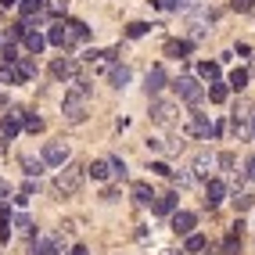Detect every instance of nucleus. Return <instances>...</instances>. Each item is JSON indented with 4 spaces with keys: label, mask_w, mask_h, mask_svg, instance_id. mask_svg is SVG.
I'll return each mask as SVG.
<instances>
[{
    "label": "nucleus",
    "mask_w": 255,
    "mask_h": 255,
    "mask_svg": "<svg viewBox=\"0 0 255 255\" xmlns=\"http://www.w3.org/2000/svg\"><path fill=\"white\" fill-rule=\"evenodd\" d=\"M90 97H94V87H90V83L72 79L69 94H65V105H61V115L69 119V123H83V119H87V105H90Z\"/></svg>",
    "instance_id": "f257e3e1"
},
{
    "label": "nucleus",
    "mask_w": 255,
    "mask_h": 255,
    "mask_svg": "<svg viewBox=\"0 0 255 255\" xmlns=\"http://www.w3.org/2000/svg\"><path fill=\"white\" fill-rule=\"evenodd\" d=\"M173 90H176V97L187 101L191 108H198L201 101H205V87H201L198 76H180V79H173Z\"/></svg>",
    "instance_id": "f03ea898"
},
{
    "label": "nucleus",
    "mask_w": 255,
    "mask_h": 255,
    "mask_svg": "<svg viewBox=\"0 0 255 255\" xmlns=\"http://www.w3.org/2000/svg\"><path fill=\"white\" fill-rule=\"evenodd\" d=\"M83 165H72V162H65L61 169H58V176H54V191L58 194H76L79 187H83Z\"/></svg>",
    "instance_id": "7ed1b4c3"
},
{
    "label": "nucleus",
    "mask_w": 255,
    "mask_h": 255,
    "mask_svg": "<svg viewBox=\"0 0 255 255\" xmlns=\"http://www.w3.org/2000/svg\"><path fill=\"white\" fill-rule=\"evenodd\" d=\"M50 76H54L58 83H65V79H79V61L76 58H54L50 61Z\"/></svg>",
    "instance_id": "20e7f679"
},
{
    "label": "nucleus",
    "mask_w": 255,
    "mask_h": 255,
    "mask_svg": "<svg viewBox=\"0 0 255 255\" xmlns=\"http://www.w3.org/2000/svg\"><path fill=\"white\" fill-rule=\"evenodd\" d=\"M72 158V151H69V144H65V140H47V147H43V162L47 165H65V162H69Z\"/></svg>",
    "instance_id": "39448f33"
},
{
    "label": "nucleus",
    "mask_w": 255,
    "mask_h": 255,
    "mask_svg": "<svg viewBox=\"0 0 255 255\" xmlns=\"http://www.w3.org/2000/svg\"><path fill=\"white\" fill-rule=\"evenodd\" d=\"M187 133L198 140H209L212 137V119L205 112H191V119H187Z\"/></svg>",
    "instance_id": "423d86ee"
},
{
    "label": "nucleus",
    "mask_w": 255,
    "mask_h": 255,
    "mask_svg": "<svg viewBox=\"0 0 255 255\" xmlns=\"http://www.w3.org/2000/svg\"><path fill=\"white\" fill-rule=\"evenodd\" d=\"M47 43H54V47H72L76 43V36H72V29H69V22H58V25H50L47 29Z\"/></svg>",
    "instance_id": "0eeeda50"
},
{
    "label": "nucleus",
    "mask_w": 255,
    "mask_h": 255,
    "mask_svg": "<svg viewBox=\"0 0 255 255\" xmlns=\"http://www.w3.org/2000/svg\"><path fill=\"white\" fill-rule=\"evenodd\" d=\"M22 108H7L4 112V119H0V129H4V140H11V137H18V129H22Z\"/></svg>",
    "instance_id": "6e6552de"
},
{
    "label": "nucleus",
    "mask_w": 255,
    "mask_h": 255,
    "mask_svg": "<svg viewBox=\"0 0 255 255\" xmlns=\"http://www.w3.org/2000/svg\"><path fill=\"white\" fill-rule=\"evenodd\" d=\"M7 69H11V83H29L32 76H36V65H32L29 58H14Z\"/></svg>",
    "instance_id": "1a4fd4ad"
},
{
    "label": "nucleus",
    "mask_w": 255,
    "mask_h": 255,
    "mask_svg": "<svg viewBox=\"0 0 255 255\" xmlns=\"http://www.w3.org/2000/svg\"><path fill=\"white\" fill-rule=\"evenodd\" d=\"M61 237H32L29 241V255H61Z\"/></svg>",
    "instance_id": "9d476101"
},
{
    "label": "nucleus",
    "mask_w": 255,
    "mask_h": 255,
    "mask_svg": "<svg viewBox=\"0 0 255 255\" xmlns=\"http://www.w3.org/2000/svg\"><path fill=\"white\" fill-rule=\"evenodd\" d=\"M227 198V183L223 180H205V205L209 209H219Z\"/></svg>",
    "instance_id": "9b49d317"
},
{
    "label": "nucleus",
    "mask_w": 255,
    "mask_h": 255,
    "mask_svg": "<svg viewBox=\"0 0 255 255\" xmlns=\"http://www.w3.org/2000/svg\"><path fill=\"white\" fill-rule=\"evenodd\" d=\"M216 169V155H209V151H201V155L194 158V165H191V176L194 180H209V173Z\"/></svg>",
    "instance_id": "f8f14e48"
},
{
    "label": "nucleus",
    "mask_w": 255,
    "mask_h": 255,
    "mask_svg": "<svg viewBox=\"0 0 255 255\" xmlns=\"http://www.w3.org/2000/svg\"><path fill=\"white\" fill-rule=\"evenodd\" d=\"M151 119L162 123V126H169L176 119V105H173V101H155V105H151Z\"/></svg>",
    "instance_id": "ddd939ff"
},
{
    "label": "nucleus",
    "mask_w": 255,
    "mask_h": 255,
    "mask_svg": "<svg viewBox=\"0 0 255 255\" xmlns=\"http://www.w3.org/2000/svg\"><path fill=\"white\" fill-rule=\"evenodd\" d=\"M194 223H198V216L194 212H173V230L180 234V237H187L194 230Z\"/></svg>",
    "instance_id": "4468645a"
},
{
    "label": "nucleus",
    "mask_w": 255,
    "mask_h": 255,
    "mask_svg": "<svg viewBox=\"0 0 255 255\" xmlns=\"http://www.w3.org/2000/svg\"><path fill=\"white\" fill-rule=\"evenodd\" d=\"M165 87V69H162V65H151V69H147V83H144V90L147 94H158Z\"/></svg>",
    "instance_id": "2eb2a0df"
},
{
    "label": "nucleus",
    "mask_w": 255,
    "mask_h": 255,
    "mask_svg": "<svg viewBox=\"0 0 255 255\" xmlns=\"http://www.w3.org/2000/svg\"><path fill=\"white\" fill-rule=\"evenodd\" d=\"M151 209H155L158 216H173V212H176V194H155Z\"/></svg>",
    "instance_id": "dca6fc26"
},
{
    "label": "nucleus",
    "mask_w": 255,
    "mask_h": 255,
    "mask_svg": "<svg viewBox=\"0 0 255 255\" xmlns=\"http://www.w3.org/2000/svg\"><path fill=\"white\" fill-rule=\"evenodd\" d=\"M22 40H25V47H29V54H40V50L47 47V36H43L40 29H25Z\"/></svg>",
    "instance_id": "f3484780"
},
{
    "label": "nucleus",
    "mask_w": 255,
    "mask_h": 255,
    "mask_svg": "<svg viewBox=\"0 0 255 255\" xmlns=\"http://www.w3.org/2000/svg\"><path fill=\"white\" fill-rule=\"evenodd\" d=\"M87 176H94L97 183H105V180L112 176V165H108V158H97V162H90V165H87Z\"/></svg>",
    "instance_id": "a211bd4d"
},
{
    "label": "nucleus",
    "mask_w": 255,
    "mask_h": 255,
    "mask_svg": "<svg viewBox=\"0 0 255 255\" xmlns=\"http://www.w3.org/2000/svg\"><path fill=\"white\" fill-rule=\"evenodd\" d=\"M18 11H22V22H29L36 14H43V0H18Z\"/></svg>",
    "instance_id": "6ab92c4d"
},
{
    "label": "nucleus",
    "mask_w": 255,
    "mask_h": 255,
    "mask_svg": "<svg viewBox=\"0 0 255 255\" xmlns=\"http://www.w3.org/2000/svg\"><path fill=\"white\" fill-rule=\"evenodd\" d=\"M165 54L169 58H187V54H191V40H169L165 43Z\"/></svg>",
    "instance_id": "aec40b11"
},
{
    "label": "nucleus",
    "mask_w": 255,
    "mask_h": 255,
    "mask_svg": "<svg viewBox=\"0 0 255 255\" xmlns=\"http://www.w3.org/2000/svg\"><path fill=\"white\" fill-rule=\"evenodd\" d=\"M198 79L219 83V65H216V61H201V65H198Z\"/></svg>",
    "instance_id": "412c9836"
},
{
    "label": "nucleus",
    "mask_w": 255,
    "mask_h": 255,
    "mask_svg": "<svg viewBox=\"0 0 255 255\" xmlns=\"http://www.w3.org/2000/svg\"><path fill=\"white\" fill-rule=\"evenodd\" d=\"M133 201H137V205H151V201H155V191H151L147 183H133Z\"/></svg>",
    "instance_id": "4be33fe9"
},
{
    "label": "nucleus",
    "mask_w": 255,
    "mask_h": 255,
    "mask_svg": "<svg viewBox=\"0 0 255 255\" xmlns=\"http://www.w3.org/2000/svg\"><path fill=\"white\" fill-rule=\"evenodd\" d=\"M108 79H112V87H119V90H123L126 83H129V69H126V65H112Z\"/></svg>",
    "instance_id": "5701e85b"
},
{
    "label": "nucleus",
    "mask_w": 255,
    "mask_h": 255,
    "mask_svg": "<svg viewBox=\"0 0 255 255\" xmlns=\"http://www.w3.org/2000/svg\"><path fill=\"white\" fill-rule=\"evenodd\" d=\"M227 83H230V90H245V87H248V72H245V69H234Z\"/></svg>",
    "instance_id": "b1692460"
},
{
    "label": "nucleus",
    "mask_w": 255,
    "mask_h": 255,
    "mask_svg": "<svg viewBox=\"0 0 255 255\" xmlns=\"http://www.w3.org/2000/svg\"><path fill=\"white\" fill-rule=\"evenodd\" d=\"M22 165H25V176H40L43 173V158H22Z\"/></svg>",
    "instance_id": "393cba45"
},
{
    "label": "nucleus",
    "mask_w": 255,
    "mask_h": 255,
    "mask_svg": "<svg viewBox=\"0 0 255 255\" xmlns=\"http://www.w3.org/2000/svg\"><path fill=\"white\" fill-rule=\"evenodd\" d=\"M227 90H230V87H223V83H212V87H209V101L223 105V101H227Z\"/></svg>",
    "instance_id": "a878e982"
},
{
    "label": "nucleus",
    "mask_w": 255,
    "mask_h": 255,
    "mask_svg": "<svg viewBox=\"0 0 255 255\" xmlns=\"http://www.w3.org/2000/svg\"><path fill=\"white\" fill-rule=\"evenodd\" d=\"M205 237H201V234H187V252H205Z\"/></svg>",
    "instance_id": "bb28decb"
},
{
    "label": "nucleus",
    "mask_w": 255,
    "mask_h": 255,
    "mask_svg": "<svg viewBox=\"0 0 255 255\" xmlns=\"http://www.w3.org/2000/svg\"><path fill=\"white\" fill-rule=\"evenodd\" d=\"M22 126H25L29 133H40V129H43V119H40V115H22Z\"/></svg>",
    "instance_id": "cd10ccee"
},
{
    "label": "nucleus",
    "mask_w": 255,
    "mask_h": 255,
    "mask_svg": "<svg viewBox=\"0 0 255 255\" xmlns=\"http://www.w3.org/2000/svg\"><path fill=\"white\" fill-rule=\"evenodd\" d=\"M252 205H255V194H237V198H234V209H237V212H248Z\"/></svg>",
    "instance_id": "c85d7f7f"
},
{
    "label": "nucleus",
    "mask_w": 255,
    "mask_h": 255,
    "mask_svg": "<svg viewBox=\"0 0 255 255\" xmlns=\"http://www.w3.org/2000/svg\"><path fill=\"white\" fill-rule=\"evenodd\" d=\"M169 180H173L176 187H191V183H194V176H191V169H187V173H176V169H173V173H169Z\"/></svg>",
    "instance_id": "c756f323"
},
{
    "label": "nucleus",
    "mask_w": 255,
    "mask_h": 255,
    "mask_svg": "<svg viewBox=\"0 0 255 255\" xmlns=\"http://www.w3.org/2000/svg\"><path fill=\"white\" fill-rule=\"evenodd\" d=\"M69 29H72V36H76V43L90 36V29H87V22H69Z\"/></svg>",
    "instance_id": "7c9ffc66"
},
{
    "label": "nucleus",
    "mask_w": 255,
    "mask_h": 255,
    "mask_svg": "<svg viewBox=\"0 0 255 255\" xmlns=\"http://www.w3.org/2000/svg\"><path fill=\"white\" fill-rule=\"evenodd\" d=\"M216 165H223V169H234V165H237V155H234V151H223V155H216Z\"/></svg>",
    "instance_id": "2f4dec72"
},
{
    "label": "nucleus",
    "mask_w": 255,
    "mask_h": 255,
    "mask_svg": "<svg viewBox=\"0 0 255 255\" xmlns=\"http://www.w3.org/2000/svg\"><path fill=\"white\" fill-rule=\"evenodd\" d=\"M201 0H173V11H198Z\"/></svg>",
    "instance_id": "473e14b6"
},
{
    "label": "nucleus",
    "mask_w": 255,
    "mask_h": 255,
    "mask_svg": "<svg viewBox=\"0 0 255 255\" xmlns=\"http://www.w3.org/2000/svg\"><path fill=\"white\" fill-rule=\"evenodd\" d=\"M147 29H151L147 22H133V25H129L126 32H129V36H133V40H140V36H144V32H147Z\"/></svg>",
    "instance_id": "72a5a7b5"
},
{
    "label": "nucleus",
    "mask_w": 255,
    "mask_h": 255,
    "mask_svg": "<svg viewBox=\"0 0 255 255\" xmlns=\"http://www.w3.org/2000/svg\"><path fill=\"white\" fill-rule=\"evenodd\" d=\"M0 241H11V216H0Z\"/></svg>",
    "instance_id": "f704fd0d"
},
{
    "label": "nucleus",
    "mask_w": 255,
    "mask_h": 255,
    "mask_svg": "<svg viewBox=\"0 0 255 255\" xmlns=\"http://www.w3.org/2000/svg\"><path fill=\"white\" fill-rule=\"evenodd\" d=\"M47 11H50V14H65V11H69V4H65V0H50Z\"/></svg>",
    "instance_id": "c9c22d12"
},
{
    "label": "nucleus",
    "mask_w": 255,
    "mask_h": 255,
    "mask_svg": "<svg viewBox=\"0 0 255 255\" xmlns=\"http://www.w3.org/2000/svg\"><path fill=\"white\" fill-rule=\"evenodd\" d=\"M230 7L245 14V11H252V7H255V0H230Z\"/></svg>",
    "instance_id": "e433bc0d"
},
{
    "label": "nucleus",
    "mask_w": 255,
    "mask_h": 255,
    "mask_svg": "<svg viewBox=\"0 0 255 255\" xmlns=\"http://www.w3.org/2000/svg\"><path fill=\"white\" fill-rule=\"evenodd\" d=\"M108 165H112V176H126V165H123V158H108Z\"/></svg>",
    "instance_id": "4c0bfd02"
},
{
    "label": "nucleus",
    "mask_w": 255,
    "mask_h": 255,
    "mask_svg": "<svg viewBox=\"0 0 255 255\" xmlns=\"http://www.w3.org/2000/svg\"><path fill=\"white\" fill-rule=\"evenodd\" d=\"M14 227H18L22 234H32V219L29 216H18V219H14Z\"/></svg>",
    "instance_id": "58836bf2"
},
{
    "label": "nucleus",
    "mask_w": 255,
    "mask_h": 255,
    "mask_svg": "<svg viewBox=\"0 0 255 255\" xmlns=\"http://www.w3.org/2000/svg\"><path fill=\"white\" fill-rule=\"evenodd\" d=\"M151 169H155V173H158V176H169V173H173V169H169L165 162H155V165H151Z\"/></svg>",
    "instance_id": "ea45409f"
},
{
    "label": "nucleus",
    "mask_w": 255,
    "mask_h": 255,
    "mask_svg": "<svg viewBox=\"0 0 255 255\" xmlns=\"http://www.w3.org/2000/svg\"><path fill=\"white\" fill-rule=\"evenodd\" d=\"M245 173H248V176H252V180H255V155H252V158H248V165H245Z\"/></svg>",
    "instance_id": "a19ab883"
},
{
    "label": "nucleus",
    "mask_w": 255,
    "mask_h": 255,
    "mask_svg": "<svg viewBox=\"0 0 255 255\" xmlns=\"http://www.w3.org/2000/svg\"><path fill=\"white\" fill-rule=\"evenodd\" d=\"M155 4H158L162 11H173V0H155Z\"/></svg>",
    "instance_id": "79ce46f5"
},
{
    "label": "nucleus",
    "mask_w": 255,
    "mask_h": 255,
    "mask_svg": "<svg viewBox=\"0 0 255 255\" xmlns=\"http://www.w3.org/2000/svg\"><path fill=\"white\" fill-rule=\"evenodd\" d=\"M72 255H90V252H87V245H76V248H72Z\"/></svg>",
    "instance_id": "37998d69"
},
{
    "label": "nucleus",
    "mask_w": 255,
    "mask_h": 255,
    "mask_svg": "<svg viewBox=\"0 0 255 255\" xmlns=\"http://www.w3.org/2000/svg\"><path fill=\"white\" fill-rule=\"evenodd\" d=\"M0 7H4V11L7 7H18V0H0Z\"/></svg>",
    "instance_id": "c03bdc74"
},
{
    "label": "nucleus",
    "mask_w": 255,
    "mask_h": 255,
    "mask_svg": "<svg viewBox=\"0 0 255 255\" xmlns=\"http://www.w3.org/2000/svg\"><path fill=\"white\" fill-rule=\"evenodd\" d=\"M0 198H7V180H0Z\"/></svg>",
    "instance_id": "a18cd8bd"
},
{
    "label": "nucleus",
    "mask_w": 255,
    "mask_h": 255,
    "mask_svg": "<svg viewBox=\"0 0 255 255\" xmlns=\"http://www.w3.org/2000/svg\"><path fill=\"white\" fill-rule=\"evenodd\" d=\"M248 137H252V140H255V115H252V133H248Z\"/></svg>",
    "instance_id": "49530a36"
},
{
    "label": "nucleus",
    "mask_w": 255,
    "mask_h": 255,
    "mask_svg": "<svg viewBox=\"0 0 255 255\" xmlns=\"http://www.w3.org/2000/svg\"><path fill=\"white\" fill-rule=\"evenodd\" d=\"M0 101H4V87H0Z\"/></svg>",
    "instance_id": "de8ad7c7"
},
{
    "label": "nucleus",
    "mask_w": 255,
    "mask_h": 255,
    "mask_svg": "<svg viewBox=\"0 0 255 255\" xmlns=\"http://www.w3.org/2000/svg\"><path fill=\"white\" fill-rule=\"evenodd\" d=\"M165 255H176V252H165Z\"/></svg>",
    "instance_id": "09e8293b"
}]
</instances>
